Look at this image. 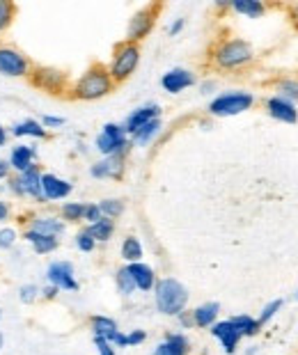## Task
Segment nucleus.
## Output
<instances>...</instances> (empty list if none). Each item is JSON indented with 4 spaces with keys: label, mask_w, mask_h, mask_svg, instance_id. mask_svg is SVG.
Returning <instances> with one entry per match:
<instances>
[{
    "label": "nucleus",
    "mask_w": 298,
    "mask_h": 355,
    "mask_svg": "<svg viewBox=\"0 0 298 355\" xmlns=\"http://www.w3.org/2000/svg\"><path fill=\"white\" fill-rule=\"evenodd\" d=\"M94 344H97V349H99V355H115L113 346H110L108 342H106V339L94 337Z\"/></svg>",
    "instance_id": "obj_42"
},
{
    "label": "nucleus",
    "mask_w": 298,
    "mask_h": 355,
    "mask_svg": "<svg viewBox=\"0 0 298 355\" xmlns=\"http://www.w3.org/2000/svg\"><path fill=\"white\" fill-rule=\"evenodd\" d=\"M211 335L218 337L223 342V349L227 353H234L236 351V344L241 342V332L232 326V321H220V323H213L211 326Z\"/></svg>",
    "instance_id": "obj_16"
},
{
    "label": "nucleus",
    "mask_w": 298,
    "mask_h": 355,
    "mask_svg": "<svg viewBox=\"0 0 298 355\" xmlns=\"http://www.w3.org/2000/svg\"><path fill=\"white\" fill-rule=\"evenodd\" d=\"M33 71V62L28 55H23L19 49L0 44V76H10V78H23L30 76Z\"/></svg>",
    "instance_id": "obj_5"
},
{
    "label": "nucleus",
    "mask_w": 298,
    "mask_h": 355,
    "mask_svg": "<svg viewBox=\"0 0 298 355\" xmlns=\"http://www.w3.org/2000/svg\"><path fill=\"white\" fill-rule=\"evenodd\" d=\"M37 296H40V289H37L35 284H23L19 289V300H21V303H26V305L35 303Z\"/></svg>",
    "instance_id": "obj_36"
},
{
    "label": "nucleus",
    "mask_w": 298,
    "mask_h": 355,
    "mask_svg": "<svg viewBox=\"0 0 298 355\" xmlns=\"http://www.w3.org/2000/svg\"><path fill=\"white\" fill-rule=\"evenodd\" d=\"M190 342L183 335H167L163 344L156 346L154 355H188Z\"/></svg>",
    "instance_id": "obj_22"
},
{
    "label": "nucleus",
    "mask_w": 298,
    "mask_h": 355,
    "mask_svg": "<svg viewBox=\"0 0 298 355\" xmlns=\"http://www.w3.org/2000/svg\"><path fill=\"white\" fill-rule=\"evenodd\" d=\"M23 239H26L28 243L33 245V250H35L37 254H49V252H53V250H58V245H60V241H58V239L44 236V234L33 232V230H26V232H23Z\"/></svg>",
    "instance_id": "obj_20"
},
{
    "label": "nucleus",
    "mask_w": 298,
    "mask_h": 355,
    "mask_svg": "<svg viewBox=\"0 0 298 355\" xmlns=\"http://www.w3.org/2000/svg\"><path fill=\"white\" fill-rule=\"evenodd\" d=\"M144 339H147L144 330H133L131 335H126V346H138V344H142Z\"/></svg>",
    "instance_id": "obj_41"
},
{
    "label": "nucleus",
    "mask_w": 298,
    "mask_h": 355,
    "mask_svg": "<svg viewBox=\"0 0 298 355\" xmlns=\"http://www.w3.org/2000/svg\"><path fill=\"white\" fill-rule=\"evenodd\" d=\"M76 245H78L81 252H92V250H94V245H97V241L90 236L88 230H83V232L76 234Z\"/></svg>",
    "instance_id": "obj_35"
},
{
    "label": "nucleus",
    "mask_w": 298,
    "mask_h": 355,
    "mask_svg": "<svg viewBox=\"0 0 298 355\" xmlns=\"http://www.w3.org/2000/svg\"><path fill=\"white\" fill-rule=\"evenodd\" d=\"M117 289H119V293H124V296H131V293L135 291L133 277H131V273H129L126 266L117 270Z\"/></svg>",
    "instance_id": "obj_34"
},
{
    "label": "nucleus",
    "mask_w": 298,
    "mask_h": 355,
    "mask_svg": "<svg viewBox=\"0 0 298 355\" xmlns=\"http://www.w3.org/2000/svg\"><path fill=\"white\" fill-rule=\"evenodd\" d=\"M63 124H65V119H63V117L44 115V119H42V126H46V128H58V126H63Z\"/></svg>",
    "instance_id": "obj_43"
},
{
    "label": "nucleus",
    "mask_w": 298,
    "mask_h": 355,
    "mask_svg": "<svg viewBox=\"0 0 298 355\" xmlns=\"http://www.w3.org/2000/svg\"><path fill=\"white\" fill-rule=\"evenodd\" d=\"M17 12H19V7L14 5L12 0H0V35H3L5 30L14 24Z\"/></svg>",
    "instance_id": "obj_29"
},
{
    "label": "nucleus",
    "mask_w": 298,
    "mask_h": 355,
    "mask_svg": "<svg viewBox=\"0 0 298 355\" xmlns=\"http://www.w3.org/2000/svg\"><path fill=\"white\" fill-rule=\"evenodd\" d=\"M5 346V337H3V332H0V349Z\"/></svg>",
    "instance_id": "obj_51"
},
{
    "label": "nucleus",
    "mask_w": 298,
    "mask_h": 355,
    "mask_svg": "<svg viewBox=\"0 0 298 355\" xmlns=\"http://www.w3.org/2000/svg\"><path fill=\"white\" fill-rule=\"evenodd\" d=\"M252 103H255V96L248 92H229V94H220L218 99H213L209 105V112L216 117L241 115V112H246Z\"/></svg>",
    "instance_id": "obj_8"
},
{
    "label": "nucleus",
    "mask_w": 298,
    "mask_h": 355,
    "mask_svg": "<svg viewBox=\"0 0 298 355\" xmlns=\"http://www.w3.org/2000/svg\"><path fill=\"white\" fill-rule=\"evenodd\" d=\"M5 181H7V188H10V191H12L14 195H17V198H23L21 184H19V179H17V177H7Z\"/></svg>",
    "instance_id": "obj_44"
},
{
    "label": "nucleus",
    "mask_w": 298,
    "mask_h": 355,
    "mask_svg": "<svg viewBox=\"0 0 298 355\" xmlns=\"http://www.w3.org/2000/svg\"><path fill=\"white\" fill-rule=\"evenodd\" d=\"M129 273H131L133 277V284H135V289H140V291H149V289H154V284H156V275H154V270H151L147 263H140V261H135V263H129Z\"/></svg>",
    "instance_id": "obj_17"
},
{
    "label": "nucleus",
    "mask_w": 298,
    "mask_h": 355,
    "mask_svg": "<svg viewBox=\"0 0 298 355\" xmlns=\"http://www.w3.org/2000/svg\"><path fill=\"white\" fill-rule=\"evenodd\" d=\"M113 78L108 69L104 64H92L90 69L83 73L78 78V83L72 87V96L74 99H81V101H94V99H101L113 89Z\"/></svg>",
    "instance_id": "obj_1"
},
{
    "label": "nucleus",
    "mask_w": 298,
    "mask_h": 355,
    "mask_svg": "<svg viewBox=\"0 0 298 355\" xmlns=\"http://www.w3.org/2000/svg\"><path fill=\"white\" fill-rule=\"evenodd\" d=\"M229 7L239 14H246L250 19H259L264 14V5L259 3V0H232Z\"/></svg>",
    "instance_id": "obj_26"
},
{
    "label": "nucleus",
    "mask_w": 298,
    "mask_h": 355,
    "mask_svg": "<svg viewBox=\"0 0 298 355\" xmlns=\"http://www.w3.org/2000/svg\"><path fill=\"white\" fill-rule=\"evenodd\" d=\"M138 62H140V49H138V44H131V42L119 44L117 51H115L110 69H108L113 83L126 80L135 71Z\"/></svg>",
    "instance_id": "obj_4"
},
{
    "label": "nucleus",
    "mask_w": 298,
    "mask_h": 355,
    "mask_svg": "<svg viewBox=\"0 0 298 355\" xmlns=\"http://www.w3.org/2000/svg\"><path fill=\"white\" fill-rule=\"evenodd\" d=\"M122 257H124V259H126L129 263L140 261V257H142V245H140V241H138L135 236L124 239V243H122Z\"/></svg>",
    "instance_id": "obj_30"
},
{
    "label": "nucleus",
    "mask_w": 298,
    "mask_h": 355,
    "mask_svg": "<svg viewBox=\"0 0 298 355\" xmlns=\"http://www.w3.org/2000/svg\"><path fill=\"white\" fill-rule=\"evenodd\" d=\"M90 326H92V330H94V337H101L108 344L115 339V335L119 332L117 330V323H115L113 319H108V316H92Z\"/></svg>",
    "instance_id": "obj_24"
},
{
    "label": "nucleus",
    "mask_w": 298,
    "mask_h": 355,
    "mask_svg": "<svg viewBox=\"0 0 298 355\" xmlns=\"http://www.w3.org/2000/svg\"><path fill=\"white\" fill-rule=\"evenodd\" d=\"M294 19H296V24H298V7H296V12H294Z\"/></svg>",
    "instance_id": "obj_52"
},
{
    "label": "nucleus",
    "mask_w": 298,
    "mask_h": 355,
    "mask_svg": "<svg viewBox=\"0 0 298 355\" xmlns=\"http://www.w3.org/2000/svg\"><path fill=\"white\" fill-rule=\"evenodd\" d=\"M7 216H10V207L5 202H0V223L7 220Z\"/></svg>",
    "instance_id": "obj_49"
},
{
    "label": "nucleus",
    "mask_w": 298,
    "mask_h": 355,
    "mask_svg": "<svg viewBox=\"0 0 298 355\" xmlns=\"http://www.w3.org/2000/svg\"><path fill=\"white\" fill-rule=\"evenodd\" d=\"M158 131H160V122H158V119H151V122H147L144 126L138 128V131L133 133V140L138 142V145H147V142L154 138Z\"/></svg>",
    "instance_id": "obj_31"
},
{
    "label": "nucleus",
    "mask_w": 298,
    "mask_h": 355,
    "mask_svg": "<svg viewBox=\"0 0 298 355\" xmlns=\"http://www.w3.org/2000/svg\"><path fill=\"white\" fill-rule=\"evenodd\" d=\"M218 312H220L218 303H204L193 312V323H195V326H200V328H209V326L216 323Z\"/></svg>",
    "instance_id": "obj_25"
},
{
    "label": "nucleus",
    "mask_w": 298,
    "mask_h": 355,
    "mask_svg": "<svg viewBox=\"0 0 298 355\" xmlns=\"http://www.w3.org/2000/svg\"><path fill=\"white\" fill-rule=\"evenodd\" d=\"M14 241H17V232H14L12 227L0 230V248H3V250H10V248L14 245Z\"/></svg>",
    "instance_id": "obj_38"
},
{
    "label": "nucleus",
    "mask_w": 298,
    "mask_h": 355,
    "mask_svg": "<svg viewBox=\"0 0 298 355\" xmlns=\"http://www.w3.org/2000/svg\"><path fill=\"white\" fill-rule=\"evenodd\" d=\"M42 175L44 172L40 170V165H33L30 170L17 175L19 184H21V191H23V198H33L37 202H44V198H42Z\"/></svg>",
    "instance_id": "obj_11"
},
{
    "label": "nucleus",
    "mask_w": 298,
    "mask_h": 355,
    "mask_svg": "<svg viewBox=\"0 0 298 355\" xmlns=\"http://www.w3.org/2000/svg\"><path fill=\"white\" fill-rule=\"evenodd\" d=\"M0 319H3V309H0Z\"/></svg>",
    "instance_id": "obj_53"
},
{
    "label": "nucleus",
    "mask_w": 298,
    "mask_h": 355,
    "mask_svg": "<svg viewBox=\"0 0 298 355\" xmlns=\"http://www.w3.org/2000/svg\"><path fill=\"white\" fill-rule=\"evenodd\" d=\"M37 161V149L33 145H17L12 149V154H10V170H14L17 175H21V172H26L30 170Z\"/></svg>",
    "instance_id": "obj_13"
},
{
    "label": "nucleus",
    "mask_w": 298,
    "mask_h": 355,
    "mask_svg": "<svg viewBox=\"0 0 298 355\" xmlns=\"http://www.w3.org/2000/svg\"><path fill=\"white\" fill-rule=\"evenodd\" d=\"M232 321V326L241 332V337H252V335H257L259 332V321H255L252 316H248V314H241V316H234V319H229Z\"/></svg>",
    "instance_id": "obj_27"
},
{
    "label": "nucleus",
    "mask_w": 298,
    "mask_h": 355,
    "mask_svg": "<svg viewBox=\"0 0 298 355\" xmlns=\"http://www.w3.org/2000/svg\"><path fill=\"white\" fill-rule=\"evenodd\" d=\"M28 230L40 232V234H44V236L58 239L60 234L65 232V223L56 216H37V218H33V223H30Z\"/></svg>",
    "instance_id": "obj_18"
},
{
    "label": "nucleus",
    "mask_w": 298,
    "mask_h": 355,
    "mask_svg": "<svg viewBox=\"0 0 298 355\" xmlns=\"http://www.w3.org/2000/svg\"><path fill=\"white\" fill-rule=\"evenodd\" d=\"M83 214H85V204L81 202H67L63 207V218L69 223H81Z\"/></svg>",
    "instance_id": "obj_33"
},
{
    "label": "nucleus",
    "mask_w": 298,
    "mask_h": 355,
    "mask_svg": "<svg viewBox=\"0 0 298 355\" xmlns=\"http://www.w3.org/2000/svg\"><path fill=\"white\" fill-rule=\"evenodd\" d=\"M154 296H156V307L158 312L167 316H179L188 303V291L186 286L172 277H163L154 284Z\"/></svg>",
    "instance_id": "obj_2"
},
{
    "label": "nucleus",
    "mask_w": 298,
    "mask_h": 355,
    "mask_svg": "<svg viewBox=\"0 0 298 355\" xmlns=\"http://www.w3.org/2000/svg\"><path fill=\"white\" fill-rule=\"evenodd\" d=\"M280 89L285 96H292V99H298V83L296 80H282Z\"/></svg>",
    "instance_id": "obj_40"
},
{
    "label": "nucleus",
    "mask_w": 298,
    "mask_h": 355,
    "mask_svg": "<svg viewBox=\"0 0 298 355\" xmlns=\"http://www.w3.org/2000/svg\"><path fill=\"white\" fill-rule=\"evenodd\" d=\"M30 83L35 87L44 89L49 94H65L67 92V73L60 69H53V67H42V64H33V71H30Z\"/></svg>",
    "instance_id": "obj_6"
},
{
    "label": "nucleus",
    "mask_w": 298,
    "mask_h": 355,
    "mask_svg": "<svg viewBox=\"0 0 298 355\" xmlns=\"http://www.w3.org/2000/svg\"><path fill=\"white\" fill-rule=\"evenodd\" d=\"M99 209H101V216L104 218H119L122 214H124V202L122 200H104L99 202Z\"/></svg>",
    "instance_id": "obj_32"
},
{
    "label": "nucleus",
    "mask_w": 298,
    "mask_h": 355,
    "mask_svg": "<svg viewBox=\"0 0 298 355\" xmlns=\"http://www.w3.org/2000/svg\"><path fill=\"white\" fill-rule=\"evenodd\" d=\"M280 307H282V300H273V303L266 305V307H264V312H262V316H259V326H264V323L269 321L271 316H273L275 312H278Z\"/></svg>",
    "instance_id": "obj_39"
},
{
    "label": "nucleus",
    "mask_w": 298,
    "mask_h": 355,
    "mask_svg": "<svg viewBox=\"0 0 298 355\" xmlns=\"http://www.w3.org/2000/svg\"><path fill=\"white\" fill-rule=\"evenodd\" d=\"M160 85H163L165 92L177 94V92H183L186 87L195 85V76L186 69H172L160 78Z\"/></svg>",
    "instance_id": "obj_15"
},
{
    "label": "nucleus",
    "mask_w": 298,
    "mask_h": 355,
    "mask_svg": "<svg viewBox=\"0 0 298 355\" xmlns=\"http://www.w3.org/2000/svg\"><path fill=\"white\" fill-rule=\"evenodd\" d=\"M46 277L53 286L65 291H78V282L74 277V266L72 261H53L49 270H46Z\"/></svg>",
    "instance_id": "obj_10"
},
{
    "label": "nucleus",
    "mask_w": 298,
    "mask_h": 355,
    "mask_svg": "<svg viewBox=\"0 0 298 355\" xmlns=\"http://www.w3.org/2000/svg\"><path fill=\"white\" fill-rule=\"evenodd\" d=\"M252 60V46L243 40H227L213 51V62L220 69H239Z\"/></svg>",
    "instance_id": "obj_3"
},
{
    "label": "nucleus",
    "mask_w": 298,
    "mask_h": 355,
    "mask_svg": "<svg viewBox=\"0 0 298 355\" xmlns=\"http://www.w3.org/2000/svg\"><path fill=\"white\" fill-rule=\"evenodd\" d=\"M14 138H37V140H44V138H49V133H46V128L37 122V119H23V122L19 124H14L12 126V131H10Z\"/></svg>",
    "instance_id": "obj_23"
},
{
    "label": "nucleus",
    "mask_w": 298,
    "mask_h": 355,
    "mask_svg": "<svg viewBox=\"0 0 298 355\" xmlns=\"http://www.w3.org/2000/svg\"><path fill=\"white\" fill-rule=\"evenodd\" d=\"M181 28H183V19H177V21H174V24L170 26V35L181 33Z\"/></svg>",
    "instance_id": "obj_48"
},
{
    "label": "nucleus",
    "mask_w": 298,
    "mask_h": 355,
    "mask_svg": "<svg viewBox=\"0 0 298 355\" xmlns=\"http://www.w3.org/2000/svg\"><path fill=\"white\" fill-rule=\"evenodd\" d=\"M58 286H53V284H49V286H44V289H40V296H44L46 300H53L58 296Z\"/></svg>",
    "instance_id": "obj_45"
},
{
    "label": "nucleus",
    "mask_w": 298,
    "mask_h": 355,
    "mask_svg": "<svg viewBox=\"0 0 298 355\" xmlns=\"http://www.w3.org/2000/svg\"><path fill=\"white\" fill-rule=\"evenodd\" d=\"M72 193V184L65 179H60L56 175H42V198L44 202H56V200H65L67 195Z\"/></svg>",
    "instance_id": "obj_12"
},
{
    "label": "nucleus",
    "mask_w": 298,
    "mask_h": 355,
    "mask_svg": "<svg viewBox=\"0 0 298 355\" xmlns=\"http://www.w3.org/2000/svg\"><path fill=\"white\" fill-rule=\"evenodd\" d=\"M97 149L106 156H124L129 154L131 145L126 142V131L119 124H106L101 135L97 138Z\"/></svg>",
    "instance_id": "obj_9"
},
{
    "label": "nucleus",
    "mask_w": 298,
    "mask_h": 355,
    "mask_svg": "<svg viewBox=\"0 0 298 355\" xmlns=\"http://www.w3.org/2000/svg\"><path fill=\"white\" fill-rule=\"evenodd\" d=\"M7 177H10V163L0 158V181H5Z\"/></svg>",
    "instance_id": "obj_47"
},
{
    "label": "nucleus",
    "mask_w": 298,
    "mask_h": 355,
    "mask_svg": "<svg viewBox=\"0 0 298 355\" xmlns=\"http://www.w3.org/2000/svg\"><path fill=\"white\" fill-rule=\"evenodd\" d=\"M179 321H181V326H186V328L195 326V323H193V312H181L179 314Z\"/></svg>",
    "instance_id": "obj_46"
},
{
    "label": "nucleus",
    "mask_w": 298,
    "mask_h": 355,
    "mask_svg": "<svg viewBox=\"0 0 298 355\" xmlns=\"http://www.w3.org/2000/svg\"><path fill=\"white\" fill-rule=\"evenodd\" d=\"M266 108H269V112L275 117V119H280V122H287V124H294L296 119H298V112L294 108V103H289L285 99H269L266 101Z\"/></svg>",
    "instance_id": "obj_21"
},
{
    "label": "nucleus",
    "mask_w": 298,
    "mask_h": 355,
    "mask_svg": "<svg viewBox=\"0 0 298 355\" xmlns=\"http://www.w3.org/2000/svg\"><path fill=\"white\" fill-rule=\"evenodd\" d=\"M7 138H10V133H7V128H5V126H0V147H5Z\"/></svg>",
    "instance_id": "obj_50"
},
{
    "label": "nucleus",
    "mask_w": 298,
    "mask_h": 355,
    "mask_svg": "<svg viewBox=\"0 0 298 355\" xmlns=\"http://www.w3.org/2000/svg\"><path fill=\"white\" fill-rule=\"evenodd\" d=\"M101 209H99V204H85V214H83V220H88L90 225H94L101 220Z\"/></svg>",
    "instance_id": "obj_37"
},
{
    "label": "nucleus",
    "mask_w": 298,
    "mask_h": 355,
    "mask_svg": "<svg viewBox=\"0 0 298 355\" xmlns=\"http://www.w3.org/2000/svg\"><path fill=\"white\" fill-rule=\"evenodd\" d=\"M160 10H163V3H151V5H144L142 10H138L133 14L131 24H129L126 42L138 44L140 40H144V37L151 33V28H154L156 17H158Z\"/></svg>",
    "instance_id": "obj_7"
},
{
    "label": "nucleus",
    "mask_w": 298,
    "mask_h": 355,
    "mask_svg": "<svg viewBox=\"0 0 298 355\" xmlns=\"http://www.w3.org/2000/svg\"><path fill=\"white\" fill-rule=\"evenodd\" d=\"M158 115H160V108L156 103H151V105H144V108H138L131 117L126 119V124H124V131L126 133H135L138 128L140 126H144L147 122H151V119H158Z\"/></svg>",
    "instance_id": "obj_19"
},
{
    "label": "nucleus",
    "mask_w": 298,
    "mask_h": 355,
    "mask_svg": "<svg viewBox=\"0 0 298 355\" xmlns=\"http://www.w3.org/2000/svg\"><path fill=\"white\" fill-rule=\"evenodd\" d=\"M92 177L94 179H106V177H113V179H119L122 172H124V156H106L104 161H99L92 165Z\"/></svg>",
    "instance_id": "obj_14"
},
{
    "label": "nucleus",
    "mask_w": 298,
    "mask_h": 355,
    "mask_svg": "<svg viewBox=\"0 0 298 355\" xmlns=\"http://www.w3.org/2000/svg\"><path fill=\"white\" fill-rule=\"evenodd\" d=\"M88 232H90V236L94 241H108L113 236V232H115V223L110 220V218H101L99 223L90 225Z\"/></svg>",
    "instance_id": "obj_28"
}]
</instances>
